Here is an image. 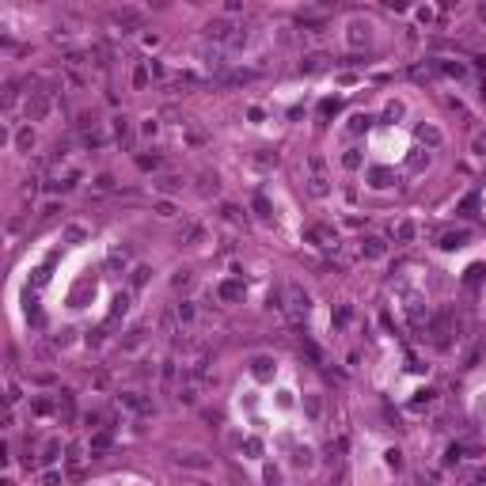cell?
Instances as JSON below:
<instances>
[{
  "label": "cell",
  "mask_w": 486,
  "mask_h": 486,
  "mask_svg": "<svg viewBox=\"0 0 486 486\" xmlns=\"http://www.w3.org/2000/svg\"><path fill=\"white\" fill-rule=\"evenodd\" d=\"M239 293H243V289H239L236 281H224V285H221V297H224V300H239Z\"/></svg>",
  "instance_id": "e0dca14e"
},
{
  "label": "cell",
  "mask_w": 486,
  "mask_h": 486,
  "mask_svg": "<svg viewBox=\"0 0 486 486\" xmlns=\"http://www.w3.org/2000/svg\"><path fill=\"white\" fill-rule=\"evenodd\" d=\"M342 163H346V167H361V152H357V148H350V152H346V156H342Z\"/></svg>",
  "instance_id": "484cf974"
},
{
  "label": "cell",
  "mask_w": 486,
  "mask_h": 486,
  "mask_svg": "<svg viewBox=\"0 0 486 486\" xmlns=\"http://www.w3.org/2000/svg\"><path fill=\"white\" fill-rule=\"evenodd\" d=\"M255 209H258V217H262V221H270V202H266V198H255Z\"/></svg>",
  "instance_id": "f1b7e54d"
},
{
  "label": "cell",
  "mask_w": 486,
  "mask_h": 486,
  "mask_svg": "<svg viewBox=\"0 0 486 486\" xmlns=\"http://www.w3.org/2000/svg\"><path fill=\"white\" fill-rule=\"evenodd\" d=\"M323 61H327L323 53H312V57H304V65H300V68H304V72H316V68L323 65Z\"/></svg>",
  "instance_id": "ffe728a7"
},
{
  "label": "cell",
  "mask_w": 486,
  "mask_h": 486,
  "mask_svg": "<svg viewBox=\"0 0 486 486\" xmlns=\"http://www.w3.org/2000/svg\"><path fill=\"white\" fill-rule=\"evenodd\" d=\"M251 368H255L258 380H266V376L273 372V361H270V357H255V361H251Z\"/></svg>",
  "instance_id": "ba28073f"
},
{
  "label": "cell",
  "mask_w": 486,
  "mask_h": 486,
  "mask_svg": "<svg viewBox=\"0 0 486 486\" xmlns=\"http://www.w3.org/2000/svg\"><path fill=\"white\" fill-rule=\"evenodd\" d=\"M133 84H137V87H145V84H148V68H145V65L133 72Z\"/></svg>",
  "instance_id": "d6a6232c"
},
{
  "label": "cell",
  "mask_w": 486,
  "mask_h": 486,
  "mask_svg": "<svg viewBox=\"0 0 486 486\" xmlns=\"http://www.w3.org/2000/svg\"><path fill=\"white\" fill-rule=\"evenodd\" d=\"M114 133H118V137H126V133H129V126H126V118H114Z\"/></svg>",
  "instance_id": "74e56055"
},
{
  "label": "cell",
  "mask_w": 486,
  "mask_h": 486,
  "mask_svg": "<svg viewBox=\"0 0 486 486\" xmlns=\"http://www.w3.org/2000/svg\"><path fill=\"white\" fill-rule=\"evenodd\" d=\"M475 209H478V198H475V194H471V198H463L460 213H463V217H475Z\"/></svg>",
  "instance_id": "d4e9b609"
},
{
  "label": "cell",
  "mask_w": 486,
  "mask_h": 486,
  "mask_svg": "<svg viewBox=\"0 0 486 486\" xmlns=\"http://www.w3.org/2000/svg\"><path fill=\"white\" fill-rule=\"evenodd\" d=\"M95 190H99V194H107V190H114V179L107 175V171H103V175H95Z\"/></svg>",
  "instance_id": "ac0fdd59"
},
{
  "label": "cell",
  "mask_w": 486,
  "mask_h": 486,
  "mask_svg": "<svg viewBox=\"0 0 486 486\" xmlns=\"http://www.w3.org/2000/svg\"><path fill=\"white\" fill-rule=\"evenodd\" d=\"M368 122H372V118H368V114H353V126H350V129H353V133H361V129L368 126Z\"/></svg>",
  "instance_id": "1f68e13d"
},
{
  "label": "cell",
  "mask_w": 486,
  "mask_h": 486,
  "mask_svg": "<svg viewBox=\"0 0 486 486\" xmlns=\"http://www.w3.org/2000/svg\"><path fill=\"white\" fill-rule=\"evenodd\" d=\"M289 300H293V312H297V316H300V312H308V293H300V285H289Z\"/></svg>",
  "instance_id": "3957f363"
},
{
  "label": "cell",
  "mask_w": 486,
  "mask_h": 486,
  "mask_svg": "<svg viewBox=\"0 0 486 486\" xmlns=\"http://www.w3.org/2000/svg\"><path fill=\"white\" fill-rule=\"evenodd\" d=\"M414 236V224H399V239H410Z\"/></svg>",
  "instance_id": "7bdbcfd3"
},
{
  "label": "cell",
  "mask_w": 486,
  "mask_h": 486,
  "mask_svg": "<svg viewBox=\"0 0 486 486\" xmlns=\"http://www.w3.org/2000/svg\"><path fill=\"white\" fill-rule=\"evenodd\" d=\"M478 486H486V471H478Z\"/></svg>",
  "instance_id": "ee69618b"
},
{
  "label": "cell",
  "mask_w": 486,
  "mask_h": 486,
  "mask_svg": "<svg viewBox=\"0 0 486 486\" xmlns=\"http://www.w3.org/2000/svg\"><path fill=\"white\" fill-rule=\"evenodd\" d=\"M243 452L247 456H262V441H258V437H247V441H243Z\"/></svg>",
  "instance_id": "d6986e66"
},
{
  "label": "cell",
  "mask_w": 486,
  "mask_h": 486,
  "mask_svg": "<svg viewBox=\"0 0 486 486\" xmlns=\"http://www.w3.org/2000/svg\"><path fill=\"white\" fill-rule=\"evenodd\" d=\"M308 463H312V452H308V448H304V452H297V467H308Z\"/></svg>",
  "instance_id": "ab89813d"
},
{
  "label": "cell",
  "mask_w": 486,
  "mask_h": 486,
  "mask_svg": "<svg viewBox=\"0 0 486 486\" xmlns=\"http://www.w3.org/2000/svg\"><path fill=\"white\" fill-rule=\"evenodd\" d=\"M80 463H84V456H80V448L72 444V448H68V471L76 475V471H80Z\"/></svg>",
  "instance_id": "2e32d148"
},
{
  "label": "cell",
  "mask_w": 486,
  "mask_h": 486,
  "mask_svg": "<svg viewBox=\"0 0 486 486\" xmlns=\"http://www.w3.org/2000/svg\"><path fill=\"white\" fill-rule=\"evenodd\" d=\"M65 239H84V228H76V224H72V228L65 232Z\"/></svg>",
  "instance_id": "b9f144b4"
},
{
  "label": "cell",
  "mask_w": 486,
  "mask_h": 486,
  "mask_svg": "<svg viewBox=\"0 0 486 486\" xmlns=\"http://www.w3.org/2000/svg\"><path fill=\"white\" fill-rule=\"evenodd\" d=\"M114 19H118L122 27H133V23H141V19H145V16H141V12H137V8H122V12H114Z\"/></svg>",
  "instance_id": "5b68a950"
},
{
  "label": "cell",
  "mask_w": 486,
  "mask_h": 486,
  "mask_svg": "<svg viewBox=\"0 0 486 486\" xmlns=\"http://www.w3.org/2000/svg\"><path fill=\"white\" fill-rule=\"evenodd\" d=\"M308 239H316L319 247H334V243H338L331 228H308Z\"/></svg>",
  "instance_id": "7a4b0ae2"
},
{
  "label": "cell",
  "mask_w": 486,
  "mask_h": 486,
  "mask_svg": "<svg viewBox=\"0 0 486 486\" xmlns=\"http://www.w3.org/2000/svg\"><path fill=\"white\" fill-rule=\"evenodd\" d=\"M122 403H126L129 410H137V414H148V410H152V403H145L141 395H122Z\"/></svg>",
  "instance_id": "8992f818"
},
{
  "label": "cell",
  "mask_w": 486,
  "mask_h": 486,
  "mask_svg": "<svg viewBox=\"0 0 486 486\" xmlns=\"http://www.w3.org/2000/svg\"><path fill=\"white\" fill-rule=\"evenodd\" d=\"M57 478H61L57 471H46V475H42V486H57Z\"/></svg>",
  "instance_id": "f35d334b"
},
{
  "label": "cell",
  "mask_w": 486,
  "mask_h": 486,
  "mask_svg": "<svg viewBox=\"0 0 486 486\" xmlns=\"http://www.w3.org/2000/svg\"><path fill=\"white\" fill-rule=\"evenodd\" d=\"M304 407H308V414H312V418H319V399H316V395H308Z\"/></svg>",
  "instance_id": "e575fe53"
},
{
  "label": "cell",
  "mask_w": 486,
  "mask_h": 486,
  "mask_svg": "<svg viewBox=\"0 0 486 486\" xmlns=\"http://www.w3.org/2000/svg\"><path fill=\"white\" fill-rule=\"evenodd\" d=\"M156 213H160V217H175V205H171V202H160V205H156Z\"/></svg>",
  "instance_id": "d590c367"
},
{
  "label": "cell",
  "mask_w": 486,
  "mask_h": 486,
  "mask_svg": "<svg viewBox=\"0 0 486 486\" xmlns=\"http://www.w3.org/2000/svg\"><path fill=\"white\" fill-rule=\"evenodd\" d=\"M27 114H31L34 122L46 118V114H50V99H46L42 91H31V99H27Z\"/></svg>",
  "instance_id": "6da1fadb"
},
{
  "label": "cell",
  "mask_w": 486,
  "mask_h": 486,
  "mask_svg": "<svg viewBox=\"0 0 486 486\" xmlns=\"http://www.w3.org/2000/svg\"><path fill=\"white\" fill-rule=\"evenodd\" d=\"M107 266H111V270L126 266V251H122V247H114V251H111V258H107Z\"/></svg>",
  "instance_id": "44dd1931"
},
{
  "label": "cell",
  "mask_w": 486,
  "mask_h": 486,
  "mask_svg": "<svg viewBox=\"0 0 486 486\" xmlns=\"http://www.w3.org/2000/svg\"><path fill=\"white\" fill-rule=\"evenodd\" d=\"M179 319H182V323H190V319H194V308H190V304H179Z\"/></svg>",
  "instance_id": "8d00e7d4"
},
{
  "label": "cell",
  "mask_w": 486,
  "mask_h": 486,
  "mask_svg": "<svg viewBox=\"0 0 486 486\" xmlns=\"http://www.w3.org/2000/svg\"><path fill=\"white\" fill-rule=\"evenodd\" d=\"M31 410H34V414H50L53 403H50V399H34V403H31Z\"/></svg>",
  "instance_id": "f546056e"
},
{
  "label": "cell",
  "mask_w": 486,
  "mask_h": 486,
  "mask_svg": "<svg viewBox=\"0 0 486 486\" xmlns=\"http://www.w3.org/2000/svg\"><path fill=\"white\" fill-rule=\"evenodd\" d=\"M361 255L380 258V255H384V239H365V243H361Z\"/></svg>",
  "instance_id": "52a82bcc"
},
{
  "label": "cell",
  "mask_w": 486,
  "mask_h": 486,
  "mask_svg": "<svg viewBox=\"0 0 486 486\" xmlns=\"http://www.w3.org/2000/svg\"><path fill=\"white\" fill-rule=\"evenodd\" d=\"M4 103H8V107L16 103V84H8V87H4Z\"/></svg>",
  "instance_id": "60d3db41"
},
{
  "label": "cell",
  "mask_w": 486,
  "mask_h": 486,
  "mask_svg": "<svg viewBox=\"0 0 486 486\" xmlns=\"http://www.w3.org/2000/svg\"><path fill=\"white\" fill-rule=\"evenodd\" d=\"M156 186H160V190H167V194H171V190H182V179H175V175H167V179H160Z\"/></svg>",
  "instance_id": "7402d4cb"
},
{
  "label": "cell",
  "mask_w": 486,
  "mask_h": 486,
  "mask_svg": "<svg viewBox=\"0 0 486 486\" xmlns=\"http://www.w3.org/2000/svg\"><path fill=\"white\" fill-rule=\"evenodd\" d=\"M171 285H175V289H186V285H190V273H186V270H179V273H175V281H171Z\"/></svg>",
  "instance_id": "836d02e7"
},
{
  "label": "cell",
  "mask_w": 486,
  "mask_h": 486,
  "mask_svg": "<svg viewBox=\"0 0 486 486\" xmlns=\"http://www.w3.org/2000/svg\"><path fill=\"white\" fill-rule=\"evenodd\" d=\"M148 273H152L148 266H137V270H133V289H141V285L148 281Z\"/></svg>",
  "instance_id": "cb8c5ba5"
},
{
  "label": "cell",
  "mask_w": 486,
  "mask_h": 486,
  "mask_svg": "<svg viewBox=\"0 0 486 486\" xmlns=\"http://www.w3.org/2000/svg\"><path fill=\"white\" fill-rule=\"evenodd\" d=\"M16 145H19V148H31V145H34V133H31V129H19Z\"/></svg>",
  "instance_id": "83f0119b"
},
{
  "label": "cell",
  "mask_w": 486,
  "mask_h": 486,
  "mask_svg": "<svg viewBox=\"0 0 486 486\" xmlns=\"http://www.w3.org/2000/svg\"><path fill=\"white\" fill-rule=\"evenodd\" d=\"M137 167H141V171H156V167H160V156H137Z\"/></svg>",
  "instance_id": "5bb4252c"
},
{
  "label": "cell",
  "mask_w": 486,
  "mask_h": 486,
  "mask_svg": "<svg viewBox=\"0 0 486 486\" xmlns=\"http://www.w3.org/2000/svg\"><path fill=\"white\" fill-rule=\"evenodd\" d=\"M179 467H194V471H205V467H209V460H205V456H179Z\"/></svg>",
  "instance_id": "30bf717a"
},
{
  "label": "cell",
  "mask_w": 486,
  "mask_h": 486,
  "mask_svg": "<svg viewBox=\"0 0 486 486\" xmlns=\"http://www.w3.org/2000/svg\"><path fill=\"white\" fill-rule=\"evenodd\" d=\"M418 137H422V141H429V145H441V133H437V129H426V126H422Z\"/></svg>",
  "instance_id": "4316f807"
},
{
  "label": "cell",
  "mask_w": 486,
  "mask_h": 486,
  "mask_svg": "<svg viewBox=\"0 0 486 486\" xmlns=\"http://www.w3.org/2000/svg\"><path fill=\"white\" fill-rule=\"evenodd\" d=\"M107 448H111V433H107V429H103V433H95V437H91V456L107 452Z\"/></svg>",
  "instance_id": "9c48e42d"
},
{
  "label": "cell",
  "mask_w": 486,
  "mask_h": 486,
  "mask_svg": "<svg viewBox=\"0 0 486 486\" xmlns=\"http://www.w3.org/2000/svg\"><path fill=\"white\" fill-rule=\"evenodd\" d=\"M141 342H145V327H137V331H129V338L122 342V350H137Z\"/></svg>",
  "instance_id": "8fae6325"
},
{
  "label": "cell",
  "mask_w": 486,
  "mask_h": 486,
  "mask_svg": "<svg viewBox=\"0 0 486 486\" xmlns=\"http://www.w3.org/2000/svg\"><path fill=\"white\" fill-rule=\"evenodd\" d=\"M300 350H304L308 357L316 361V365H323V353H319V346H316V342H312V338H304V342H300Z\"/></svg>",
  "instance_id": "7c38bea8"
},
{
  "label": "cell",
  "mask_w": 486,
  "mask_h": 486,
  "mask_svg": "<svg viewBox=\"0 0 486 486\" xmlns=\"http://www.w3.org/2000/svg\"><path fill=\"white\" fill-rule=\"evenodd\" d=\"M460 243H463V232H448V236L441 239V247H448V251H452V247H460Z\"/></svg>",
  "instance_id": "603a6c76"
},
{
  "label": "cell",
  "mask_w": 486,
  "mask_h": 486,
  "mask_svg": "<svg viewBox=\"0 0 486 486\" xmlns=\"http://www.w3.org/2000/svg\"><path fill=\"white\" fill-rule=\"evenodd\" d=\"M126 312H129V297H126V293H122V297H118V300H114V308H111V319H118V316H126Z\"/></svg>",
  "instance_id": "9a60e30c"
},
{
  "label": "cell",
  "mask_w": 486,
  "mask_h": 486,
  "mask_svg": "<svg viewBox=\"0 0 486 486\" xmlns=\"http://www.w3.org/2000/svg\"><path fill=\"white\" fill-rule=\"evenodd\" d=\"M84 145H87V148H99V145H103V133H99V129H91V133H84Z\"/></svg>",
  "instance_id": "4dcf8cb0"
},
{
  "label": "cell",
  "mask_w": 486,
  "mask_h": 486,
  "mask_svg": "<svg viewBox=\"0 0 486 486\" xmlns=\"http://www.w3.org/2000/svg\"><path fill=\"white\" fill-rule=\"evenodd\" d=\"M205 31H209V38H221V42L228 38V42H232V27L224 23V19H213V23L205 27Z\"/></svg>",
  "instance_id": "277c9868"
},
{
  "label": "cell",
  "mask_w": 486,
  "mask_h": 486,
  "mask_svg": "<svg viewBox=\"0 0 486 486\" xmlns=\"http://www.w3.org/2000/svg\"><path fill=\"white\" fill-rule=\"evenodd\" d=\"M368 179H372V186H387L392 171H384V167H372V171H368Z\"/></svg>",
  "instance_id": "4fadbf2b"
}]
</instances>
